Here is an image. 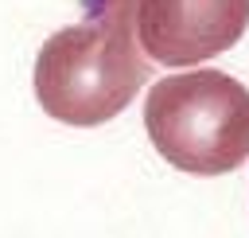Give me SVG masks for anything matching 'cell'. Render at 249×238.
I'll return each mask as SVG.
<instances>
[{
  "label": "cell",
  "mask_w": 249,
  "mask_h": 238,
  "mask_svg": "<svg viewBox=\"0 0 249 238\" xmlns=\"http://www.w3.org/2000/svg\"><path fill=\"white\" fill-rule=\"evenodd\" d=\"M140 0H86V16L54 31L35 55V98L62 125H105L152 74L136 31Z\"/></svg>",
  "instance_id": "6da1fadb"
},
{
  "label": "cell",
  "mask_w": 249,
  "mask_h": 238,
  "mask_svg": "<svg viewBox=\"0 0 249 238\" xmlns=\"http://www.w3.org/2000/svg\"><path fill=\"white\" fill-rule=\"evenodd\" d=\"M249 27V0H140L136 31L152 62L191 66L230 51Z\"/></svg>",
  "instance_id": "3957f363"
},
{
  "label": "cell",
  "mask_w": 249,
  "mask_h": 238,
  "mask_svg": "<svg viewBox=\"0 0 249 238\" xmlns=\"http://www.w3.org/2000/svg\"><path fill=\"white\" fill-rule=\"evenodd\" d=\"M144 129L179 172H233L249 160V90L222 70L160 78L144 101Z\"/></svg>",
  "instance_id": "7a4b0ae2"
}]
</instances>
